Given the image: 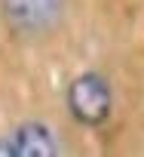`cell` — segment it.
Returning <instances> with one entry per match:
<instances>
[{
  "label": "cell",
  "instance_id": "6da1fadb",
  "mask_svg": "<svg viewBox=\"0 0 144 157\" xmlns=\"http://www.w3.org/2000/svg\"><path fill=\"white\" fill-rule=\"evenodd\" d=\"M67 108L74 114V120H80L83 126H101L110 117V108H113V93H110L107 77L86 71L77 80H70Z\"/></svg>",
  "mask_w": 144,
  "mask_h": 157
},
{
  "label": "cell",
  "instance_id": "7a4b0ae2",
  "mask_svg": "<svg viewBox=\"0 0 144 157\" xmlns=\"http://www.w3.org/2000/svg\"><path fill=\"white\" fill-rule=\"evenodd\" d=\"M3 6V19L9 22L13 31L34 37L49 31L64 10V0H0Z\"/></svg>",
  "mask_w": 144,
  "mask_h": 157
},
{
  "label": "cell",
  "instance_id": "3957f363",
  "mask_svg": "<svg viewBox=\"0 0 144 157\" xmlns=\"http://www.w3.org/2000/svg\"><path fill=\"white\" fill-rule=\"evenodd\" d=\"M6 142H9V157H55L58 154L55 132L43 126L40 120L22 123L13 136H6Z\"/></svg>",
  "mask_w": 144,
  "mask_h": 157
}]
</instances>
